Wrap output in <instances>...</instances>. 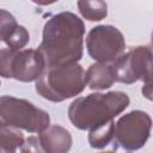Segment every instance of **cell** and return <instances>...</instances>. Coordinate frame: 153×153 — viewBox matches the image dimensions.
<instances>
[{
    "label": "cell",
    "mask_w": 153,
    "mask_h": 153,
    "mask_svg": "<svg viewBox=\"0 0 153 153\" xmlns=\"http://www.w3.org/2000/svg\"><path fill=\"white\" fill-rule=\"evenodd\" d=\"M84 22L72 12H61L47 20L37 50L47 68L78 63L84 53Z\"/></svg>",
    "instance_id": "obj_1"
},
{
    "label": "cell",
    "mask_w": 153,
    "mask_h": 153,
    "mask_svg": "<svg viewBox=\"0 0 153 153\" xmlns=\"http://www.w3.org/2000/svg\"><path fill=\"white\" fill-rule=\"evenodd\" d=\"M129 102L128 94L122 91L91 93L71 103L68 117L75 128L92 131L112 122L128 108Z\"/></svg>",
    "instance_id": "obj_2"
},
{
    "label": "cell",
    "mask_w": 153,
    "mask_h": 153,
    "mask_svg": "<svg viewBox=\"0 0 153 153\" xmlns=\"http://www.w3.org/2000/svg\"><path fill=\"white\" fill-rule=\"evenodd\" d=\"M86 85L84 68L79 63H71L47 68L35 82V88L42 98L60 103L80 94Z\"/></svg>",
    "instance_id": "obj_3"
},
{
    "label": "cell",
    "mask_w": 153,
    "mask_h": 153,
    "mask_svg": "<svg viewBox=\"0 0 153 153\" xmlns=\"http://www.w3.org/2000/svg\"><path fill=\"white\" fill-rule=\"evenodd\" d=\"M0 126L41 133L50 126V116L26 99L2 96L0 98Z\"/></svg>",
    "instance_id": "obj_4"
},
{
    "label": "cell",
    "mask_w": 153,
    "mask_h": 153,
    "mask_svg": "<svg viewBox=\"0 0 153 153\" xmlns=\"http://www.w3.org/2000/svg\"><path fill=\"white\" fill-rule=\"evenodd\" d=\"M0 73L5 79H16L22 82L37 81L47 69L45 61L37 49L0 50Z\"/></svg>",
    "instance_id": "obj_5"
},
{
    "label": "cell",
    "mask_w": 153,
    "mask_h": 153,
    "mask_svg": "<svg viewBox=\"0 0 153 153\" xmlns=\"http://www.w3.org/2000/svg\"><path fill=\"white\" fill-rule=\"evenodd\" d=\"M111 66L118 82L130 85L136 81H153V50L148 45L130 48Z\"/></svg>",
    "instance_id": "obj_6"
},
{
    "label": "cell",
    "mask_w": 153,
    "mask_h": 153,
    "mask_svg": "<svg viewBox=\"0 0 153 153\" xmlns=\"http://www.w3.org/2000/svg\"><path fill=\"white\" fill-rule=\"evenodd\" d=\"M86 48L96 62L111 65L124 54L126 39L116 26L97 25L86 36Z\"/></svg>",
    "instance_id": "obj_7"
},
{
    "label": "cell",
    "mask_w": 153,
    "mask_h": 153,
    "mask_svg": "<svg viewBox=\"0 0 153 153\" xmlns=\"http://www.w3.org/2000/svg\"><path fill=\"white\" fill-rule=\"evenodd\" d=\"M151 129V116L142 110H133L121 116L115 123L114 140L126 151H137L146 145Z\"/></svg>",
    "instance_id": "obj_8"
},
{
    "label": "cell",
    "mask_w": 153,
    "mask_h": 153,
    "mask_svg": "<svg viewBox=\"0 0 153 153\" xmlns=\"http://www.w3.org/2000/svg\"><path fill=\"white\" fill-rule=\"evenodd\" d=\"M0 38L8 49L23 50L30 41L29 31L19 25L16 18L6 10H0Z\"/></svg>",
    "instance_id": "obj_9"
},
{
    "label": "cell",
    "mask_w": 153,
    "mask_h": 153,
    "mask_svg": "<svg viewBox=\"0 0 153 153\" xmlns=\"http://www.w3.org/2000/svg\"><path fill=\"white\" fill-rule=\"evenodd\" d=\"M38 139L47 153H68L73 143L71 133L59 124L49 126L38 134Z\"/></svg>",
    "instance_id": "obj_10"
},
{
    "label": "cell",
    "mask_w": 153,
    "mask_h": 153,
    "mask_svg": "<svg viewBox=\"0 0 153 153\" xmlns=\"http://www.w3.org/2000/svg\"><path fill=\"white\" fill-rule=\"evenodd\" d=\"M116 81L112 66L109 63L96 62L86 71V82L91 90L110 88Z\"/></svg>",
    "instance_id": "obj_11"
},
{
    "label": "cell",
    "mask_w": 153,
    "mask_h": 153,
    "mask_svg": "<svg viewBox=\"0 0 153 153\" xmlns=\"http://www.w3.org/2000/svg\"><path fill=\"white\" fill-rule=\"evenodd\" d=\"M76 5L80 14L90 22H99L108 16V5L104 1L81 0Z\"/></svg>",
    "instance_id": "obj_12"
},
{
    "label": "cell",
    "mask_w": 153,
    "mask_h": 153,
    "mask_svg": "<svg viewBox=\"0 0 153 153\" xmlns=\"http://www.w3.org/2000/svg\"><path fill=\"white\" fill-rule=\"evenodd\" d=\"M0 151L16 152L18 147H22L24 143V135L20 129L12 127L0 126Z\"/></svg>",
    "instance_id": "obj_13"
},
{
    "label": "cell",
    "mask_w": 153,
    "mask_h": 153,
    "mask_svg": "<svg viewBox=\"0 0 153 153\" xmlns=\"http://www.w3.org/2000/svg\"><path fill=\"white\" fill-rule=\"evenodd\" d=\"M115 122H110L92 131H88V143L93 148L102 149L114 140Z\"/></svg>",
    "instance_id": "obj_14"
},
{
    "label": "cell",
    "mask_w": 153,
    "mask_h": 153,
    "mask_svg": "<svg viewBox=\"0 0 153 153\" xmlns=\"http://www.w3.org/2000/svg\"><path fill=\"white\" fill-rule=\"evenodd\" d=\"M20 153H47V152L42 147L38 137L29 136L20 147Z\"/></svg>",
    "instance_id": "obj_15"
},
{
    "label": "cell",
    "mask_w": 153,
    "mask_h": 153,
    "mask_svg": "<svg viewBox=\"0 0 153 153\" xmlns=\"http://www.w3.org/2000/svg\"><path fill=\"white\" fill-rule=\"evenodd\" d=\"M141 93L145 98L153 102V81H151L148 84H145L141 88Z\"/></svg>",
    "instance_id": "obj_16"
},
{
    "label": "cell",
    "mask_w": 153,
    "mask_h": 153,
    "mask_svg": "<svg viewBox=\"0 0 153 153\" xmlns=\"http://www.w3.org/2000/svg\"><path fill=\"white\" fill-rule=\"evenodd\" d=\"M151 41H152V44H153V31H152V33H151Z\"/></svg>",
    "instance_id": "obj_17"
},
{
    "label": "cell",
    "mask_w": 153,
    "mask_h": 153,
    "mask_svg": "<svg viewBox=\"0 0 153 153\" xmlns=\"http://www.w3.org/2000/svg\"><path fill=\"white\" fill-rule=\"evenodd\" d=\"M100 153H115V152H112V151H108V152H100Z\"/></svg>",
    "instance_id": "obj_18"
}]
</instances>
